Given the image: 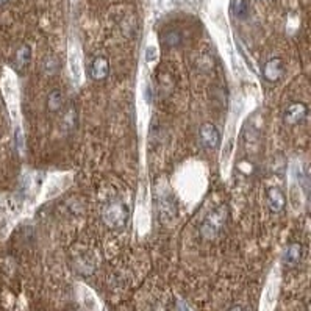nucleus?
I'll return each instance as SVG.
<instances>
[{"instance_id":"nucleus-1","label":"nucleus","mask_w":311,"mask_h":311,"mask_svg":"<svg viewBox=\"0 0 311 311\" xmlns=\"http://www.w3.org/2000/svg\"><path fill=\"white\" fill-rule=\"evenodd\" d=\"M130 217V207L122 197H115L102 208V221L111 230L124 229Z\"/></svg>"},{"instance_id":"nucleus-2","label":"nucleus","mask_w":311,"mask_h":311,"mask_svg":"<svg viewBox=\"0 0 311 311\" xmlns=\"http://www.w3.org/2000/svg\"><path fill=\"white\" fill-rule=\"evenodd\" d=\"M229 222V208L227 205H219L214 210L203 217L200 224V236L207 241H214L222 235Z\"/></svg>"},{"instance_id":"nucleus-3","label":"nucleus","mask_w":311,"mask_h":311,"mask_svg":"<svg viewBox=\"0 0 311 311\" xmlns=\"http://www.w3.org/2000/svg\"><path fill=\"white\" fill-rule=\"evenodd\" d=\"M308 105L303 102H293L289 103L283 111V122L288 127H297L303 124L308 117Z\"/></svg>"},{"instance_id":"nucleus-4","label":"nucleus","mask_w":311,"mask_h":311,"mask_svg":"<svg viewBox=\"0 0 311 311\" xmlns=\"http://www.w3.org/2000/svg\"><path fill=\"white\" fill-rule=\"evenodd\" d=\"M199 139H200V144L207 150H216L219 144H221V131H219V129L214 124L205 122L200 125Z\"/></svg>"},{"instance_id":"nucleus-5","label":"nucleus","mask_w":311,"mask_h":311,"mask_svg":"<svg viewBox=\"0 0 311 311\" xmlns=\"http://www.w3.org/2000/svg\"><path fill=\"white\" fill-rule=\"evenodd\" d=\"M285 75V65L281 58H271L264 63L263 66V79L267 83H277Z\"/></svg>"},{"instance_id":"nucleus-6","label":"nucleus","mask_w":311,"mask_h":311,"mask_svg":"<svg viewBox=\"0 0 311 311\" xmlns=\"http://www.w3.org/2000/svg\"><path fill=\"white\" fill-rule=\"evenodd\" d=\"M266 200H267V207H269L271 213L278 214L286 208V196L280 188H267L266 191Z\"/></svg>"},{"instance_id":"nucleus-7","label":"nucleus","mask_w":311,"mask_h":311,"mask_svg":"<svg viewBox=\"0 0 311 311\" xmlns=\"http://www.w3.org/2000/svg\"><path fill=\"white\" fill-rule=\"evenodd\" d=\"M89 75L94 82H103L110 75V61L105 56H96L91 63Z\"/></svg>"},{"instance_id":"nucleus-8","label":"nucleus","mask_w":311,"mask_h":311,"mask_svg":"<svg viewBox=\"0 0 311 311\" xmlns=\"http://www.w3.org/2000/svg\"><path fill=\"white\" fill-rule=\"evenodd\" d=\"M30 61H32V49H30V46L22 44L16 50V55H14L13 69L16 70L17 74H22L28 67V65H30Z\"/></svg>"},{"instance_id":"nucleus-9","label":"nucleus","mask_w":311,"mask_h":311,"mask_svg":"<svg viewBox=\"0 0 311 311\" xmlns=\"http://www.w3.org/2000/svg\"><path fill=\"white\" fill-rule=\"evenodd\" d=\"M302 257H303V247H302V244L291 243V244H288L286 250L283 253V263L288 267H294V266H297L300 261H302Z\"/></svg>"},{"instance_id":"nucleus-10","label":"nucleus","mask_w":311,"mask_h":311,"mask_svg":"<svg viewBox=\"0 0 311 311\" xmlns=\"http://www.w3.org/2000/svg\"><path fill=\"white\" fill-rule=\"evenodd\" d=\"M65 107V98H63V93L60 89H53L50 94L47 96V110L52 115L60 113Z\"/></svg>"},{"instance_id":"nucleus-11","label":"nucleus","mask_w":311,"mask_h":311,"mask_svg":"<svg viewBox=\"0 0 311 311\" xmlns=\"http://www.w3.org/2000/svg\"><path fill=\"white\" fill-rule=\"evenodd\" d=\"M231 13L236 19H246L249 16V5L246 0H231Z\"/></svg>"},{"instance_id":"nucleus-12","label":"nucleus","mask_w":311,"mask_h":311,"mask_svg":"<svg viewBox=\"0 0 311 311\" xmlns=\"http://www.w3.org/2000/svg\"><path fill=\"white\" fill-rule=\"evenodd\" d=\"M163 44L169 49H174V47H179L181 44V34L175 30L171 32H166L163 34Z\"/></svg>"},{"instance_id":"nucleus-13","label":"nucleus","mask_w":311,"mask_h":311,"mask_svg":"<svg viewBox=\"0 0 311 311\" xmlns=\"http://www.w3.org/2000/svg\"><path fill=\"white\" fill-rule=\"evenodd\" d=\"M63 125L67 131H72L77 129V111L74 107H69L67 111L65 113V117H63Z\"/></svg>"},{"instance_id":"nucleus-14","label":"nucleus","mask_w":311,"mask_h":311,"mask_svg":"<svg viewBox=\"0 0 311 311\" xmlns=\"http://www.w3.org/2000/svg\"><path fill=\"white\" fill-rule=\"evenodd\" d=\"M44 70L47 75H55L58 74L60 70V61L55 58V56H49V58L44 61Z\"/></svg>"},{"instance_id":"nucleus-15","label":"nucleus","mask_w":311,"mask_h":311,"mask_svg":"<svg viewBox=\"0 0 311 311\" xmlns=\"http://www.w3.org/2000/svg\"><path fill=\"white\" fill-rule=\"evenodd\" d=\"M229 311H246L244 308H241V307H231Z\"/></svg>"},{"instance_id":"nucleus-16","label":"nucleus","mask_w":311,"mask_h":311,"mask_svg":"<svg viewBox=\"0 0 311 311\" xmlns=\"http://www.w3.org/2000/svg\"><path fill=\"white\" fill-rule=\"evenodd\" d=\"M2 2H5V0H0V3H2Z\"/></svg>"}]
</instances>
